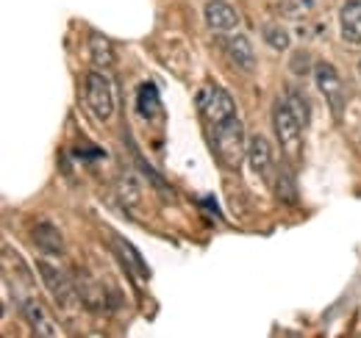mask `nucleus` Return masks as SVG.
Segmentation results:
<instances>
[{
    "instance_id": "obj_1",
    "label": "nucleus",
    "mask_w": 361,
    "mask_h": 338,
    "mask_svg": "<svg viewBox=\"0 0 361 338\" xmlns=\"http://www.w3.org/2000/svg\"><path fill=\"white\" fill-rule=\"evenodd\" d=\"M272 125H275L278 142H281V150L286 153V158L298 161L300 153H303V125H300V120L292 114V108H289L286 100H275V108H272Z\"/></svg>"
},
{
    "instance_id": "obj_2",
    "label": "nucleus",
    "mask_w": 361,
    "mask_h": 338,
    "mask_svg": "<svg viewBox=\"0 0 361 338\" xmlns=\"http://www.w3.org/2000/svg\"><path fill=\"white\" fill-rule=\"evenodd\" d=\"M212 139H214V150L220 156V161L231 169H239L242 158L247 156L245 150V133H242V123L236 117H231L226 123L212 127Z\"/></svg>"
},
{
    "instance_id": "obj_3",
    "label": "nucleus",
    "mask_w": 361,
    "mask_h": 338,
    "mask_svg": "<svg viewBox=\"0 0 361 338\" xmlns=\"http://www.w3.org/2000/svg\"><path fill=\"white\" fill-rule=\"evenodd\" d=\"M197 106H200V114L209 125H220L231 117H236V106H233V97L228 94L223 86H206L200 94H197Z\"/></svg>"
},
{
    "instance_id": "obj_4",
    "label": "nucleus",
    "mask_w": 361,
    "mask_h": 338,
    "mask_svg": "<svg viewBox=\"0 0 361 338\" xmlns=\"http://www.w3.org/2000/svg\"><path fill=\"white\" fill-rule=\"evenodd\" d=\"M87 106H90L92 117L106 123L114 111V94H111V84L100 75V73H90L87 75Z\"/></svg>"
},
{
    "instance_id": "obj_5",
    "label": "nucleus",
    "mask_w": 361,
    "mask_h": 338,
    "mask_svg": "<svg viewBox=\"0 0 361 338\" xmlns=\"http://www.w3.org/2000/svg\"><path fill=\"white\" fill-rule=\"evenodd\" d=\"M314 78H317L319 92H322V94H325V100L331 103L334 114L339 117V114H342V108H345V89H342V81H339L336 70H334L328 61H319V64H314Z\"/></svg>"
},
{
    "instance_id": "obj_6",
    "label": "nucleus",
    "mask_w": 361,
    "mask_h": 338,
    "mask_svg": "<svg viewBox=\"0 0 361 338\" xmlns=\"http://www.w3.org/2000/svg\"><path fill=\"white\" fill-rule=\"evenodd\" d=\"M37 269H39V275H42V280H45L50 296H53L59 305H70L73 296L78 294V292H75V283H73L64 272H59L53 263H47V261H37Z\"/></svg>"
},
{
    "instance_id": "obj_7",
    "label": "nucleus",
    "mask_w": 361,
    "mask_h": 338,
    "mask_svg": "<svg viewBox=\"0 0 361 338\" xmlns=\"http://www.w3.org/2000/svg\"><path fill=\"white\" fill-rule=\"evenodd\" d=\"M73 283H75L78 299H81L90 311H103V308H106V292H103V286L92 277L90 272H75V275H73Z\"/></svg>"
},
{
    "instance_id": "obj_8",
    "label": "nucleus",
    "mask_w": 361,
    "mask_h": 338,
    "mask_svg": "<svg viewBox=\"0 0 361 338\" xmlns=\"http://www.w3.org/2000/svg\"><path fill=\"white\" fill-rule=\"evenodd\" d=\"M203 14H206L209 28H214V31H233L239 25L236 8L231 3H226V0H209L206 8H203Z\"/></svg>"
},
{
    "instance_id": "obj_9",
    "label": "nucleus",
    "mask_w": 361,
    "mask_h": 338,
    "mask_svg": "<svg viewBox=\"0 0 361 338\" xmlns=\"http://www.w3.org/2000/svg\"><path fill=\"white\" fill-rule=\"evenodd\" d=\"M247 158H250V167L256 175H262L264 180L272 177V147L264 136H253L247 142Z\"/></svg>"
},
{
    "instance_id": "obj_10",
    "label": "nucleus",
    "mask_w": 361,
    "mask_h": 338,
    "mask_svg": "<svg viewBox=\"0 0 361 338\" xmlns=\"http://www.w3.org/2000/svg\"><path fill=\"white\" fill-rule=\"evenodd\" d=\"M339 25L345 42L361 44V0H348L339 8Z\"/></svg>"
},
{
    "instance_id": "obj_11",
    "label": "nucleus",
    "mask_w": 361,
    "mask_h": 338,
    "mask_svg": "<svg viewBox=\"0 0 361 338\" xmlns=\"http://www.w3.org/2000/svg\"><path fill=\"white\" fill-rule=\"evenodd\" d=\"M23 313H25V319H28V325L39 333V336H47V338H56L61 336V330H59V325L50 319L45 313V308L37 302V299H25L23 302Z\"/></svg>"
},
{
    "instance_id": "obj_12",
    "label": "nucleus",
    "mask_w": 361,
    "mask_h": 338,
    "mask_svg": "<svg viewBox=\"0 0 361 338\" xmlns=\"http://www.w3.org/2000/svg\"><path fill=\"white\" fill-rule=\"evenodd\" d=\"M31 236H34V244L39 247V250H45V253H61L64 250V239H61V230L53 225V222H37L34 225V230H31Z\"/></svg>"
},
{
    "instance_id": "obj_13",
    "label": "nucleus",
    "mask_w": 361,
    "mask_h": 338,
    "mask_svg": "<svg viewBox=\"0 0 361 338\" xmlns=\"http://www.w3.org/2000/svg\"><path fill=\"white\" fill-rule=\"evenodd\" d=\"M226 50L228 56H231V61L236 64V67H242L245 73H250L253 70V64H256V58H253V47H250V39L247 37H231L226 39Z\"/></svg>"
},
{
    "instance_id": "obj_14",
    "label": "nucleus",
    "mask_w": 361,
    "mask_h": 338,
    "mask_svg": "<svg viewBox=\"0 0 361 338\" xmlns=\"http://www.w3.org/2000/svg\"><path fill=\"white\" fill-rule=\"evenodd\" d=\"M136 108L145 120H153L161 108V100H159V89L153 84H142L139 86V94H136Z\"/></svg>"
},
{
    "instance_id": "obj_15",
    "label": "nucleus",
    "mask_w": 361,
    "mask_h": 338,
    "mask_svg": "<svg viewBox=\"0 0 361 338\" xmlns=\"http://www.w3.org/2000/svg\"><path fill=\"white\" fill-rule=\"evenodd\" d=\"M90 53H92V64H94V67L109 70V67L114 64V47H111V42H109L106 37H100V34H92L90 37Z\"/></svg>"
},
{
    "instance_id": "obj_16",
    "label": "nucleus",
    "mask_w": 361,
    "mask_h": 338,
    "mask_svg": "<svg viewBox=\"0 0 361 338\" xmlns=\"http://www.w3.org/2000/svg\"><path fill=\"white\" fill-rule=\"evenodd\" d=\"M286 103H289L292 114L300 120V125H309V120H312V103H309V97L300 94L295 86H289L286 89Z\"/></svg>"
},
{
    "instance_id": "obj_17",
    "label": "nucleus",
    "mask_w": 361,
    "mask_h": 338,
    "mask_svg": "<svg viewBox=\"0 0 361 338\" xmlns=\"http://www.w3.org/2000/svg\"><path fill=\"white\" fill-rule=\"evenodd\" d=\"M275 192H278V200H283V203H295V186H292V175H289V169L281 167L278 169V183H275Z\"/></svg>"
},
{
    "instance_id": "obj_18",
    "label": "nucleus",
    "mask_w": 361,
    "mask_h": 338,
    "mask_svg": "<svg viewBox=\"0 0 361 338\" xmlns=\"http://www.w3.org/2000/svg\"><path fill=\"white\" fill-rule=\"evenodd\" d=\"M264 39H267V44L270 47H275V50H286L289 47V34L281 28V25H275V23H270V25H264Z\"/></svg>"
},
{
    "instance_id": "obj_19",
    "label": "nucleus",
    "mask_w": 361,
    "mask_h": 338,
    "mask_svg": "<svg viewBox=\"0 0 361 338\" xmlns=\"http://www.w3.org/2000/svg\"><path fill=\"white\" fill-rule=\"evenodd\" d=\"M120 200L126 203V206H136L139 203V186H136V180L131 175H126V177H120Z\"/></svg>"
},
{
    "instance_id": "obj_20",
    "label": "nucleus",
    "mask_w": 361,
    "mask_h": 338,
    "mask_svg": "<svg viewBox=\"0 0 361 338\" xmlns=\"http://www.w3.org/2000/svg\"><path fill=\"white\" fill-rule=\"evenodd\" d=\"M359 73H361V61H359Z\"/></svg>"
}]
</instances>
